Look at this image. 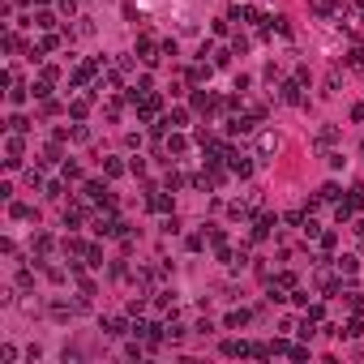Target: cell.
Listing matches in <instances>:
<instances>
[{
  "label": "cell",
  "instance_id": "6da1fadb",
  "mask_svg": "<svg viewBox=\"0 0 364 364\" xmlns=\"http://www.w3.org/2000/svg\"><path fill=\"white\" fill-rule=\"evenodd\" d=\"M257 154H261V159L278 154V133H261V137H257Z\"/></svg>",
  "mask_w": 364,
  "mask_h": 364
},
{
  "label": "cell",
  "instance_id": "7a4b0ae2",
  "mask_svg": "<svg viewBox=\"0 0 364 364\" xmlns=\"http://www.w3.org/2000/svg\"><path fill=\"white\" fill-rule=\"evenodd\" d=\"M223 159H227V167H232L236 176H249V172H253V163H249V159H240L236 150H223Z\"/></svg>",
  "mask_w": 364,
  "mask_h": 364
},
{
  "label": "cell",
  "instance_id": "3957f363",
  "mask_svg": "<svg viewBox=\"0 0 364 364\" xmlns=\"http://www.w3.org/2000/svg\"><path fill=\"white\" fill-rule=\"evenodd\" d=\"M125 330H133V326H125L120 317H103V334H107V338H120Z\"/></svg>",
  "mask_w": 364,
  "mask_h": 364
},
{
  "label": "cell",
  "instance_id": "277c9868",
  "mask_svg": "<svg viewBox=\"0 0 364 364\" xmlns=\"http://www.w3.org/2000/svg\"><path fill=\"white\" fill-rule=\"evenodd\" d=\"M278 94H283V103H305V99H300V82H283Z\"/></svg>",
  "mask_w": 364,
  "mask_h": 364
},
{
  "label": "cell",
  "instance_id": "5b68a950",
  "mask_svg": "<svg viewBox=\"0 0 364 364\" xmlns=\"http://www.w3.org/2000/svg\"><path fill=\"white\" fill-rule=\"evenodd\" d=\"M52 317H56V321H69V317H73V305H65V300H52Z\"/></svg>",
  "mask_w": 364,
  "mask_h": 364
},
{
  "label": "cell",
  "instance_id": "8992f818",
  "mask_svg": "<svg viewBox=\"0 0 364 364\" xmlns=\"http://www.w3.org/2000/svg\"><path fill=\"white\" fill-rule=\"evenodd\" d=\"M137 56L146 60V65H154V60H159V56H154V43H150V39H141V43H137Z\"/></svg>",
  "mask_w": 364,
  "mask_h": 364
},
{
  "label": "cell",
  "instance_id": "52a82bcc",
  "mask_svg": "<svg viewBox=\"0 0 364 364\" xmlns=\"http://www.w3.org/2000/svg\"><path fill=\"white\" fill-rule=\"evenodd\" d=\"M270 227H274V218L266 214V218H257V227H253V236H257V240H266V236H270Z\"/></svg>",
  "mask_w": 364,
  "mask_h": 364
},
{
  "label": "cell",
  "instance_id": "ba28073f",
  "mask_svg": "<svg viewBox=\"0 0 364 364\" xmlns=\"http://www.w3.org/2000/svg\"><path fill=\"white\" fill-rule=\"evenodd\" d=\"M245 321H249V309H232V313H227V326H232V330L245 326Z\"/></svg>",
  "mask_w": 364,
  "mask_h": 364
},
{
  "label": "cell",
  "instance_id": "9c48e42d",
  "mask_svg": "<svg viewBox=\"0 0 364 364\" xmlns=\"http://www.w3.org/2000/svg\"><path fill=\"white\" fill-rule=\"evenodd\" d=\"M223 356H249V343H236L232 338V343H223Z\"/></svg>",
  "mask_w": 364,
  "mask_h": 364
},
{
  "label": "cell",
  "instance_id": "30bf717a",
  "mask_svg": "<svg viewBox=\"0 0 364 364\" xmlns=\"http://www.w3.org/2000/svg\"><path fill=\"white\" fill-rule=\"evenodd\" d=\"M249 210H253L249 201H232V206H227V214H232V218H249Z\"/></svg>",
  "mask_w": 364,
  "mask_h": 364
},
{
  "label": "cell",
  "instance_id": "8fae6325",
  "mask_svg": "<svg viewBox=\"0 0 364 364\" xmlns=\"http://www.w3.org/2000/svg\"><path fill=\"white\" fill-rule=\"evenodd\" d=\"M163 338H172V343H180V338H185V326H176V321H172V326H163Z\"/></svg>",
  "mask_w": 364,
  "mask_h": 364
},
{
  "label": "cell",
  "instance_id": "7c38bea8",
  "mask_svg": "<svg viewBox=\"0 0 364 364\" xmlns=\"http://www.w3.org/2000/svg\"><path fill=\"white\" fill-rule=\"evenodd\" d=\"M334 137H338V129H334V125H321V129H317V141H321V146H326V141H334Z\"/></svg>",
  "mask_w": 364,
  "mask_h": 364
},
{
  "label": "cell",
  "instance_id": "4fadbf2b",
  "mask_svg": "<svg viewBox=\"0 0 364 364\" xmlns=\"http://www.w3.org/2000/svg\"><path fill=\"white\" fill-rule=\"evenodd\" d=\"M338 274H356V257H338Z\"/></svg>",
  "mask_w": 364,
  "mask_h": 364
},
{
  "label": "cell",
  "instance_id": "5bb4252c",
  "mask_svg": "<svg viewBox=\"0 0 364 364\" xmlns=\"http://www.w3.org/2000/svg\"><path fill=\"white\" fill-rule=\"evenodd\" d=\"M26 94H30V90H26V86H22V82H17V86L9 90V99H13V103H26Z\"/></svg>",
  "mask_w": 364,
  "mask_h": 364
},
{
  "label": "cell",
  "instance_id": "9a60e30c",
  "mask_svg": "<svg viewBox=\"0 0 364 364\" xmlns=\"http://www.w3.org/2000/svg\"><path fill=\"white\" fill-rule=\"evenodd\" d=\"M9 129H13V133H26L30 120H26V116H13V120H9Z\"/></svg>",
  "mask_w": 364,
  "mask_h": 364
},
{
  "label": "cell",
  "instance_id": "2e32d148",
  "mask_svg": "<svg viewBox=\"0 0 364 364\" xmlns=\"http://www.w3.org/2000/svg\"><path fill=\"white\" fill-rule=\"evenodd\" d=\"M103 172H107V176H120L125 167H120V159H103Z\"/></svg>",
  "mask_w": 364,
  "mask_h": 364
},
{
  "label": "cell",
  "instance_id": "e0dca14e",
  "mask_svg": "<svg viewBox=\"0 0 364 364\" xmlns=\"http://www.w3.org/2000/svg\"><path fill=\"white\" fill-rule=\"evenodd\" d=\"M34 26H43V30H52V26H56V17H52V13H39V17H34Z\"/></svg>",
  "mask_w": 364,
  "mask_h": 364
},
{
  "label": "cell",
  "instance_id": "ac0fdd59",
  "mask_svg": "<svg viewBox=\"0 0 364 364\" xmlns=\"http://www.w3.org/2000/svg\"><path fill=\"white\" fill-rule=\"evenodd\" d=\"M189 77H193V82H206V77H210V65H197V69L189 73Z\"/></svg>",
  "mask_w": 364,
  "mask_h": 364
},
{
  "label": "cell",
  "instance_id": "d6986e66",
  "mask_svg": "<svg viewBox=\"0 0 364 364\" xmlns=\"http://www.w3.org/2000/svg\"><path fill=\"white\" fill-rule=\"evenodd\" d=\"M167 206H172V201H167L163 193H154V197H150V210H167Z\"/></svg>",
  "mask_w": 364,
  "mask_h": 364
},
{
  "label": "cell",
  "instance_id": "ffe728a7",
  "mask_svg": "<svg viewBox=\"0 0 364 364\" xmlns=\"http://www.w3.org/2000/svg\"><path fill=\"white\" fill-rule=\"evenodd\" d=\"M232 133H253V120H232Z\"/></svg>",
  "mask_w": 364,
  "mask_h": 364
},
{
  "label": "cell",
  "instance_id": "44dd1931",
  "mask_svg": "<svg viewBox=\"0 0 364 364\" xmlns=\"http://www.w3.org/2000/svg\"><path fill=\"white\" fill-rule=\"evenodd\" d=\"M60 13H77V0H60Z\"/></svg>",
  "mask_w": 364,
  "mask_h": 364
},
{
  "label": "cell",
  "instance_id": "7402d4cb",
  "mask_svg": "<svg viewBox=\"0 0 364 364\" xmlns=\"http://www.w3.org/2000/svg\"><path fill=\"white\" fill-rule=\"evenodd\" d=\"M351 116H356V120H364V103H356V107H351Z\"/></svg>",
  "mask_w": 364,
  "mask_h": 364
}]
</instances>
